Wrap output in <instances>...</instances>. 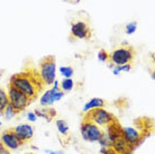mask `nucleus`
<instances>
[{
  "instance_id": "nucleus-1",
  "label": "nucleus",
  "mask_w": 155,
  "mask_h": 154,
  "mask_svg": "<svg viewBox=\"0 0 155 154\" xmlns=\"http://www.w3.org/2000/svg\"><path fill=\"white\" fill-rule=\"evenodd\" d=\"M9 85L21 91L24 95L29 97L31 100L37 99L39 93L45 88L38 70L33 65H27L21 72L12 75Z\"/></svg>"
},
{
  "instance_id": "nucleus-2",
  "label": "nucleus",
  "mask_w": 155,
  "mask_h": 154,
  "mask_svg": "<svg viewBox=\"0 0 155 154\" xmlns=\"http://www.w3.org/2000/svg\"><path fill=\"white\" fill-rule=\"evenodd\" d=\"M136 51L130 45H121L109 53L108 65L113 69L116 65H124V64H132L135 60Z\"/></svg>"
},
{
  "instance_id": "nucleus-3",
  "label": "nucleus",
  "mask_w": 155,
  "mask_h": 154,
  "mask_svg": "<svg viewBox=\"0 0 155 154\" xmlns=\"http://www.w3.org/2000/svg\"><path fill=\"white\" fill-rule=\"evenodd\" d=\"M39 74L45 87L52 85L56 79V61L53 55H47L39 63Z\"/></svg>"
},
{
  "instance_id": "nucleus-4",
  "label": "nucleus",
  "mask_w": 155,
  "mask_h": 154,
  "mask_svg": "<svg viewBox=\"0 0 155 154\" xmlns=\"http://www.w3.org/2000/svg\"><path fill=\"white\" fill-rule=\"evenodd\" d=\"M80 132H81L82 139L90 143L99 142V139L105 134V131L100 126H98L97 124H94L91 120L84 119V118H82Z\"/></svg>"
},
{
  "instance_id": "nucleus-5",
  "label": "nucleus",
  "mask_w": 155,
  "mask_h": 154,
  "mask_svg": "<svg viewBox=\"0 0 155 154\" xmlns=\"http://www.w3.org/2000/svg\"><path fill=\"white\" fill-rule=\"evenodd\" d=\"M8 99H9V104L12 105L17 114L23 112L33 101L29 97L24 95L21 91L17 90L12 85H8Z\"/></svg>"
},
{
  "instance_id": "nucleus-6",
  "label": "nucleus",
  "mask_w": 155,
  "mask_h": 154,
  "mask_svg": "<svg viewBox=\"0 0 155 154\" xmlns=\"http://www.w3.org/2000/svg\"><path fill=\"white\" fill-rule=\"evenodd\" d=\"M83 118L88 120H91L94 124H97L100 127H106L109 124L116 119L114 114L108 112L105 108H96L88 112L83 114Z\"/></svg>"
},
{
  "instance_id": "nucleus-7",
  "label": "nucleus",
  "mask_w": 155,
  "mask_h": 154,
  "mask_svg": "<svg viewBox=\"0 0 155 154\" xmlns=\"http://www.w3.org/2000/svg\"><path fill=\"white\" fill-rule=\"evenodd\" d=\"M146 137H148L147 135L143 134L136 127H123V139L127 142L133 151L137 146H140Z\"/></svg>"
},
{
  "instance_id": "nucleus-8",
  "label": "nucleus",
  "mask_w": 155,
  "mask_h": 154,
  "mask_svg": "<svg viewBox=\"0 0 155 154\" xmlns=\"http://www.w3.org/2000/svg\"><path fill=\"white\" fill-rule=\"evenodd\" d=\"M91 28L85 22L78 20L71 24V36L75 39H89L91 37Z\"/></svg>"
},
{
  "instance_id": "nucleus-9",
  "label": "nucleus",
  "mask_w": 155,
  "mask_h": 154,
  "mask_svg": "<svg viewBox=\"0 0 155 154\" xmlns=\"http://www.w3.org/2000/svg\"><path fill=\"white\" fill-rule=\"evenodd\" d=\"M12 131L23 145L26 143H29L34 139V128L31 124H19L16 127L12 128Z\"/></svg>"
},
{
  "instance_id": "nucleus-10",
  "label": "nucleus",
  "mask_w": 155,
  "mask_h": 154,
  "mask_svg": "<svg viewBox=\"0 0 155 154\" xmlns=\"http://www.w3.org/2000/svg\"><path fill=\"white\" fill-rule=\"evenodd\" d=\"M0 142L4 144L5 147H7L9 151H16L18 150L23 144L19 142V139H17L12 128L6 129L2 132V134L0 135Z\"/></svg>"
},
{
  "instance_id": "nucleus-11",
  "label": "nucleus",
  "mask_w": 155,
  "mask_h": 154,
  "mask_svg": "<svg viewBox=\"0 0 155 154\" xmlns=\"http://www.w3.org/2000/svg\"><path fill=\"white\" fill-rule=\"evenodd\" d=\"M105 135L108 137V139L111 142V144L118 139L123 137V126L119 124L117 118L109 124L108 126H106Z\"/></svg>"
},
{
  "instance_id": "nucleus-12",
  "label": "nucleus",
  "mask_w": 155,
  "mask_h": 154,
  "mask_svg": "<svg viewBox=\"0 0 155 154\" xmlns=\"http://www.w3.org/2000/svg\"><path fill=\"white\" fill-rule=\"evenodd\" d=\"M111 147H113V150L117 154H133V150L123 137H120L117 141H115L111 144Z\"/></svg>"
},
{
  "instance_id": "nucleus-13",
  "label": "nucleus",
  "mask_w": 155,
  "mask_h": 154,
  "mask_svg": "<svg viewBox=\"0 0 155 154\" xmlns=\"http://www.w3.org/2000/svg\"><path fill=\"white\" fill-rule=\"evenodd\" d=\"M34 112L37 116V118H45L47 122H51L56 116L55 109L48 107H43V108H38V109H35Z\"/></svg>"
},
{
  "instance_id": "nucleus-14",
  "label": "nucleus",
  "mask_w": 155,
  "mask_h": 154,
  "mask_svg": "<svg viewBox=\"0 0 155 154\" xmlns=\"http://www.w3.org/2000/svg\"><path fill=\"white\" fill-rule=\"evenodd\" d=\"M105 106H106V101L102 98H91L83 106V114L90 112L92 109H96V108H105Z\"/></svg>"
},
{
  "instance_id": "nucleus-15",
  "label": "nucleus",
  "mask_w": 155,
  "mask_h": 154,
  "mask_svg": "<svg viewBox=\"0 0 155 154\" xmlns=\"http://www.w3.org/2000/svg\"><path fill=\"white\" fill-rule=\"evenodd\" d=\"M55 91H58V90L48 89V90H46V91L44 92V95H43L42 98H41V101H39L43 107H48V106H52V105L54 104L55 101H54L53 96H54Z\"/></svg>"
},
{
  "instance_id": "nucleus-16",
  "label": "nucleus",
  "mask_w": 155,
  "mask_h": 154,
  "mask_svg": "<svg viewBox=\"0 0 155 154\" xmlns=\"http://www.w3.org/2000/svg\"><path fill=\"white\" fill-rule=\"evenodd\" d=\"M9 105V99H8V93L5 91L2 88H0V115L4 114V110Z\"/></svg>"
},
{
  "instance_id": "nucleus-17",
  "label": "nucleus",
  "mask_w": 155,
  "mask_h": 154,
  "mask_svg": "<svg viewBox=\"0 0 155 154\" xmlns=\"http://www.w3.org/2000/svg\"><path fill=\"white\" fill-rule=\"evenodd\" d=\"M60 88L61 90H63V92L65 91H71L74 88V81L72 80V78H64L61 82H60Z\"/></svg>"
},
{
  "instance_id": "nucleus-18",
  "label": "nucleus",
  "mask_w": 155,
  "mask_h": 154,
  "mask_svg": "<svg viewBox=\"0 0 155 154\" xmlns=\"http://www.w3.org/2000/svg\"><path fill=\"white\" fill-rule=\"evenodd\" d=\"M55 125H56V128H58V131L60 134L63 135V136H68V134H69V125L66 124L65 120L56 119Z\"/></svg>"
},
{
  "instance_id": "nucleus-19",
  "label": "nucleus",
  "mask_w": 155,
  "mask_h": 154,
  "mask_svg": "<svg viewBox=\"0 0 155 154\" xmlns=\"http://www.w3.org/2000/svg\"><path fill=\"white\" fill-rule=\"evenodd\" d=\"M132 70V64H124V65H116L113 68V73L118 75L121 72H129Z\"/></svg>"
},
{
  "instance_id": "nucleus-20",
  "label": "nucleus",
  "mask_w": 155,
  "mask_h": 154,
  "mask_svg": "<svg viewBox=\"0 0 155 154\" xmlns=\"http://www.w3.org/2000/svg\"><path fill=\"white\" fill-rule=\"evenodd\" d=\"M2 115H4V117H5V118H6L7 120H10L12 118H14V117H15L16 115H18V114H17L15 109L12 108V105L9 104V105L7 106V107H6V109L4 110V114H2Z\"/></svg>"
},
{
  "instance_id": "nucleus-21",
  "label": "nucleus",
  "mask_w": 155,
  "mask_h": 154,
  "mask_svg": "<svg viewBox=\"0 0 155 154\" xmlns=\"http://www.w3.org/2000/svg\"><path fill=\"white\" fill-rule=\"evenodd\" d=\"M60 72L64 78H72L74 70L72 66H61L60 68Z\"/></svg>"
},
{
  "instance_id": "nucleus-22",
  "label": "nucleus",
  "mask_w": 155,
  "mask_h": 154,
  "mask_svg": "<svg viewBox=\"0 0 155 154\" xmlns=\"http://www.w3.org/2000/svg\"><path fill=\"white\" fill-rule=\"evenodd\" d=\"M137 29V23L136 22H130L125 26V33L127 35H133Z\"/></svg>"
},
{
  "instance_id": "nucleus-23",
  "label": "nucleus",
  "mask_w": 155,
  "mask_h": 154,
  "mask_svg": "<svg viewBox=\"0 0 155 154\" xmlns=\"http://www.w3.org/2000/svg\"><path fill=\"white\" fill-rule=\"evenodd\" d=\"M108 58H109V53L106 50H104V49H101V50L98 52V60L100 62H102V63L108 62Z\"/></svg>"
},
{
  "instance_id": "nucleus-24",
  "label": "nucleus",
  "mask_w": 155,
  "mask_h": 154,
  "mask_svg": "<svg viewBox=\"0 0 155 154\" xmlns=\"http://www.w3.org/2000/svg\"><path fill=\"white\" fill-rule=\"evenodd\" d=\"M98 143L101 145V147H111V142L109 141L108 137H107L105 134H104V136L99 139V142Z\"/></svg>"
},
{
  "instance_id": "nucleus-25",
  "label": "nucleus",
  "mask_w": 155,
  "mask_h": 154,
  "mask_svg": "<svg viewBox=\"0 0 155 154\" xmlns=\"http://www.w3.org/2000/svg\"><path fill=\"white\" fill-rule=\"evenodd\" d=\"M100 154H117L113 150V147H101Z\"/></svg>"
},
{
  "instance_id": "nucleus-26",
  "label": "nucleus",
  "mask_w": 155,
  "mask_h": 154,
  "mask_svg": "<svg viewBox=\"0 0 155 154\" xmlns=\"http://www.w3.org/2000/svg\"><path fill=\"white\" fill-rule=\"evenodd\" d=\"M27 119L31 123H35L36 120H37V116L35 115V112H27Z\"/></svg>"
},
{
  "instance_id": "nucleus-27",
  "label": "nucleus",
  "mask_w": 155,
  "mask_h": 154,
  "mask_svg": "<svg viewBox=\"0 0 155 154\" xmlns=\"http://www.w3.org/2000/svg\"><path fill=\"white\" fill-rule=\"evenodd\" d=\"M0 154H10V151L4 146V144L0 142Z\"/></svg>"
},
{
  "instance_id": "nucleus-28",
  "label": "nucleus",
  "mask_w": 155,
  "mask_h": 154,
  "mask_svg": "<svg viewBox=\"0 0 155 154\" xmlns=\"http://www.w3.org/2000/svg\"><path fill=\"white\" fill-rule=\"evenodd\" d=\"M45 153L47 154H64L63 151H53V150H45Z\"/></svg>"
},
{
  "instance_id": "nucleus-29",
  "label": "nucleus",
  "mask_w": 155,
  "mask_h": 154,
  "mask_svg": "<svg viewBox=\"0 0 155 154\" xmlns=\"http://www.w3.org/2000/svg\"><path fill=\"white\" fill-rule=\"evenodd\" d=\"M151 75H152V79L154 80V71H153V72H152V73H151Z\"/></svg>"
},
{
  "instance_id": "nucleus-30",
  "label": "nucleus",
  "mask_w": 155,
  "mask_h": 154,
  "mask_svg": "<svg viewBox=\"0 0 155 154\" xmlns=\"http://www.w3.org/2000/svg\"><path fill=\"white\" fill-rule=\"evenodd\" d=\"M1 125H2V123H1V119H0V128H1Z\"/></svg>"
},
{
  "instance_id": "nucleus-31",
  "label": "nucleus",
  "mask_w": 155,
  "mask_h": 154,
  "mask_svg": "<svg viewBox=\"0 0 155 154\" xmlns=\"http://www.w3.org/2000/svg\"><path fill=\"white\" fill-rule=\"evenodd\" d=\"M26 154H35V153H31V152H29V153H26Z\"/></svg>"
}]
</instances>
